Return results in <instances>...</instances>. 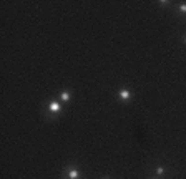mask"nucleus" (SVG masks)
<instances>
[{"label": "nucleus", "instance_id": "nucleus-1", "mask_svg": "<svg viewBox=\"0 0 186 179\" xmlns=\"http://www.w3.org/2000/svg\"><path fill=\"white\" fill-rule=\"evenodd\" d=\"M48 110H50V113H55V114H57V113L62 111V106H60L58 101H52V103L48 105Z\"/></svg>", "mask_w": 186, "mask_h": 179}, {"label": "nucleus", "instance_id": "nucleus-2", "mask_svg": "<svg viewBox=\"0 0 186 179\" xmlns=\"http://www.w3.org/2000/svg\"><path fill=\"white\" fill-rule=\"evenodd\" d=\"M118 96H120V99H121V101H130V98H131V93L128 91V90H120Z\"/></svg>", "mask_w": 186, "mask_h": 179}, {"label": "nucleus", "instance_id": "nucleus-3", "mask_svg": "<svg viewBox=\"0 0 186 179\" xmlns=\"http://www.w3.org/2000/svg\"><path fill=\"white\" fill-rule=\"evenodd\" d=\"M66 174H68V178L70 179H78L80 178V172L77 171V169H73V167H70V169L66 171Z\"/></svg>", "mask_w": 186, "mask_h": 179}, {"label": "nucleus", "instance_id": "nucleus-4", "mask_svg": "<svg viewBox=\"0 0 186 179\" xmlns=\"http://www.w3.org/2000/svg\"><path fill=\"white\" fill-rule=\"evenodd\" d=\"M60 99H62V101H70V99H72V95H70L68 91H63L62 95H60Z\"/></svg>", "mask_w": 186, "mask_h": 179}, {"label": "nucleus", "instance_id": "nucleus-5", "mask_svg": "<svg viewBox=\"0 0 186 179\" xmlns=\"http://www.w3.org/2000/svg\"><path fill=\"white\" fill-rule=\"evenodd\" d=\"M178 10H179L181 13H186V3H181V5L178 7Z\"/></svg>", "mask_w": 186, "mask_h": 179}, {"label": "nucleus", "instance_id": "nucleus-6", "mask_svg": "<svg viewBox=\"0 0 186 179\" xmlns=\"http://www.w3.org/2000/svg\"><path fill=\"white\" fill-rule=\"evenodd\" d=\"M156 172H158V174H163V172H165V167H163V166H161V167H156Z\"/></svg>", "mask_w": 186, "mask_h": 179}, {"label": "nucleus", "instance_id": "nucleus-7", "mask_svg": "<svg viewBox=\"0 0 186 179\" xmlns=\"http://www.w3.org/2000/svg\"><path fill=\"white\" fill-rule=\"evenodd\" d=\"M183 42H185V43H186V35H185V38H183Z\"/></svg>", "mask_w": 186, "mask_h": 179}]
</instances>
